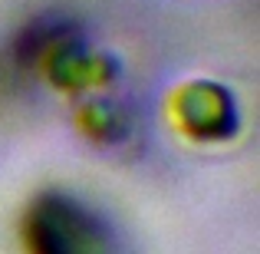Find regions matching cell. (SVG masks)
<instances>
[{
	"label": "cell",
	"mask_w": 260,
	"mask_h": 254,
	"mask_svg": "<svg viewBox=\"0 0 260 254\" xmlns=\"http://www.w3.org/2000/svg\"><path fill=\"white\" fill-rule=\"evenodd\" d=\"M30 238L37 254H109L102 228L79 205L50 198L37 208L30 221Z\"/></svg>",
	"instance_id": "obj_1"
}]
</instances>
